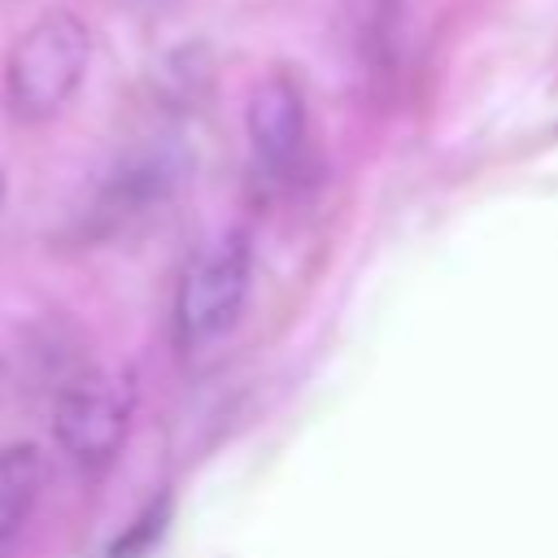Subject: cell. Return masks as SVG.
<instances>
[{
  "label": "cell",
  "mask_w": 558,
  "mask_h": 558,
  "mask_svg": "<svg viewBox=\"0 0 558 558\" xmlns=\"http://www.w3.org/2000/svg\"><path fill=\"white\" fill-rule=\"evenodd\" d=\"M135 414V388L122 375L87 371L70 379L52 410V436L70 466L83 475H100L118 462Z\"/></svg>",
  "instance_id": "obj_3"
},
{
  "label": "cell",
  "mask_w": 558,
  "mask_h": 558,
  "mask_svg": "<svg viewBox=\"0 0 558 558\" xmlns=\"http://www.w3.org/2000/svg\"><path fill=\"white\" fill-rule=\"evenodd\" d=\"M92 61V35L83 26V17H74L70 9H48L44 17H35L9 48L4 57V109L13 122L35 126L57 118Z\"/></svg>",
  "instance_id": "obj_1"
},
{
  "label": "cell",
  "mask_w": 558,
  "mask_h": 558,
  "mask_svg": "<svg viewBox=\"0 0 558 558\" xmlns=\"http://www.w3.org/2000/svg\"><path fill=\"white\" fill-rule=\"evenodd\" d=\"M253 283V244L244 231H222L209 240L174 288V340L183 349H205L222 340L248 301Z\"/></svg>",
  "instance_id": "obj_2"
},
{
  "label": "cell",
  "mask_w": 558,
  "mask_h": 558,
  "mask_svg": "<svg viewBox=\"0 0 558 558\" xmlns=\"http://www.w3.org/2000/svg\"><path fill=\"white\" fill-rule=\"evenodd\" d=\"M179 174H183V161H179L174 148H166V144L135 148L105 179L100 201H96V214L109 218V222H118V218L126 222L131 214H144V209L161 205L170 196V187L179 183Z\"/></svg>",
  "instance_id": "obj_5"
},
{
  "label": "cell",
  "mask_w": 558,
  "mask_h": 558,
  "mask_svg": "<svg viewBox=\"0 0 558 558\" xmlns=\"http://www.w3.org/2000/svg\"><path fill=\"white\" fill-rule=\"evenodd\" d=\"M244 131H248L253 170L266 183H292L310 153V113L301 83L288 74L262 78L248 96Z\"/></svg>",
  "instance_id": "obj_4"
},
{
  "label": "cell",
  "mask_w": 558,
  "mask_h": 558,
  "mask_svg": "<svg viewBox=\"0 0 558 558\" xmlns=\"http://www.w3.org/2000/svg\"><path fill=\"white\" fill-rule=\"evenodd\" d=\"M44 480H48V462L39 445L17 440L0 449V549L17 541V532L31 523L44 497Z\"/></svg>",
  "instance_id": "obj_6"
},
{
  "label": "cell",
  "mask_w": 558,
  "mask_h": 558,
  "mask_svg": "<svg viewBox=\"0 0 558 558\" xmlns=\"http://www.w3.org/2000/svg\"><path fill=\"white\" fill-rule=\"evenodd\" d=\"M0 205H4V174H0Z\"/></svg>",
  "instance_id": "obj_7"
}]
</instances>
